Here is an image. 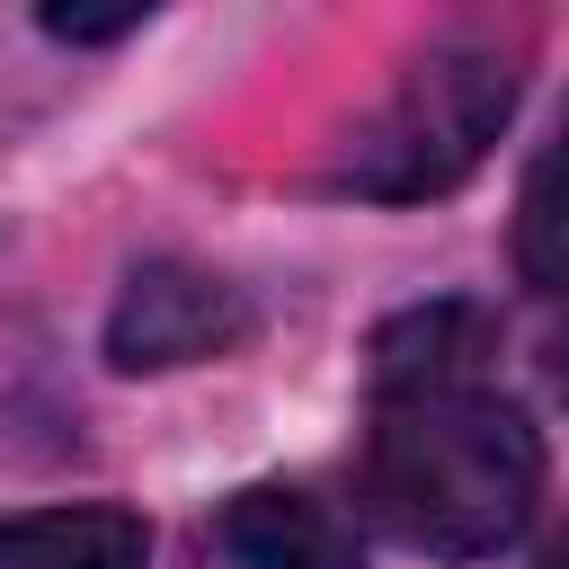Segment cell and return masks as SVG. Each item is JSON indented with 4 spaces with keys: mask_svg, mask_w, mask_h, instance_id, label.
<instances>
[{
    "mask_svg": "<svg viewBox=\"0 0 569 569\" xmlns=\"http://www.w3.org/2000/svg\"><path fill=\"white\" fill-rule=\"evenodd\" d=\"M507 107H516V62L480 36H445L400 71V89L373 107V124H356V142L338 151L329 178L356 196H382V204L445 196L480 169Z\"/></svg>",
    "mask_w": 569,
    "mask_h": 569,
    "instance_id": "cell-2",
    "label": "cell"
},
{
    "mask_svg": "<svg viewBox=\"0 0 569 569\" xmlns=\"http://www.w3.org/2000/svg\"><path fill=\"white\" fill-rule=\"evenodd\" d=\"M365 489H373V516L409 551L480 560L525 533L542 498V436L525 427V409L489 391H418L382 409Z\"/></svg>",
    "mask_w": 569,
    "mask_h": 569,
    "instance_id": "cell-1",
    "label": "cell"
},
{
    "mask_svg": "<svg viewBox=\"0 0 569 569\" xmlns=\"http://www.w3.org/2000/svg\"><path fill=\"white\" fill-rule=\"evenodd\" d=\"M560 391H569V338H560Z\"/></svg>",
    "mask_w": 569,
    "mask_h": 569,
    "instance_id": "cell-11",
    "label": "cell"
},
{
    "mask_svg": "<svg viewBox=\"0 0 569 569\" xmlns=\"http://www.w3.org/2000/svg\"><path fill=\"white\" fill-rule=\"evenodd\" d=\"M533 187H560V196H569V124H560V151H551V169H542Z\"/></svg>",
    "mask_w": 569,
    "mask_h": 569,
    "instance_id": "cell-9",
    "label": "cell"
},
{
    "mask_svg": "<svg viewBox=\"0 0 569 569\" xmlns=\"http://www.w3.org/2000/svg\"><path fill=\"white\" fill-rule=\"evenodd\" d=\"M151 533L124 507H44L0 525V569H142Z\"/></svg>",
    "mask_w": 569,
    "mask_h": 569,
    "instance_id": "cell-6",
    "label": "cell"
},
{
    "mask_svg": "<svg viewBox=\"0 0 569 569\" xmlns=\"http://www.w3.org/2000/svg\"><path fill=\"white\" fill-rule=\"evenodd\" d=\"M542 569H569V533H551V551H542Z\"/></svg>",
    "mask_w": 569,
    "mask_h": 569,
    "instance_id": "cell-10",
    "label": "cell"
},
{
    "mask_svg": "<svg viewBox=\"0 0 569 569\" xmlns=\"http://www.w3.org/2000/svg\"><path fill=\"white\" fill-rule=\"evenodd\" d=\"M222 542L249 560V569H347V525L311 498V489H240L222 507Z\"/></svg>",
    "mask_w": 569,
    "mask_h": 569,
    "instance_id": "cell-4",
    "label": "cell"
},
{
    "mask_svg": "<svg viewBox=\"0 0 569 569\" xmlns=\"http://www.w3.org/2000/svg\"><path fill=\"white\" fill-rule=\"evenodd\" d=\"M489 347V320L471 302H427V311H400L382 338H373V391L382 400H418V391H462L453 373Z\"/></svg>",
    "mask_w": 569,
    "mask_h": 569,
    "instance_id": "cell-5",
    "label": "cell"
},
{
    "mask_svg": "<svg viewBox=\"0 0 569 569\" xmlns=\"http://www.w3.org/2000/svg\"><path fill=\"white\" fill-rule=\"evenodd\" d=\"M249 338V302L213 276V267H178L151 258L133 267V284L107 311V365L116 373H169V365H204L222 347Z\"/></svg>",
    "mask_w": 569,
    "mask_h": 569,
    "instance_id": "cell-3",
    "label": "cell"
},
{
    "mask_svg": "<svg viewBox=\"0 0 569 569\" xmlns=\"http://www.w3.org/2000/svg\"><path fill=\"white\" fill-rule=\"evenodd\" d=\"M44 27H53V36H80V44H98V36H124V27H142V0H124V9H44Z\"/></svg>",
    "mask_w": 569,
    "mask_h": 569,
    "instance_id": "cell-8",
    "label": "cell"
},
{
    "mask_svg": "<svg viewBox=\"0 0 569 569\" xmlns=\"http://www.w3.org/2000/svg\"><path fill=\"white\" fill-rule=\"evenodd\" d=\"M525 267L542 284H569V196L560 187H533V204H525Z\"/></svg>",
    "mask_w": 569,
    "mask_h": 569,
    "instance_id": "cell-7",
    "label": "cell"
}]
</instances>
